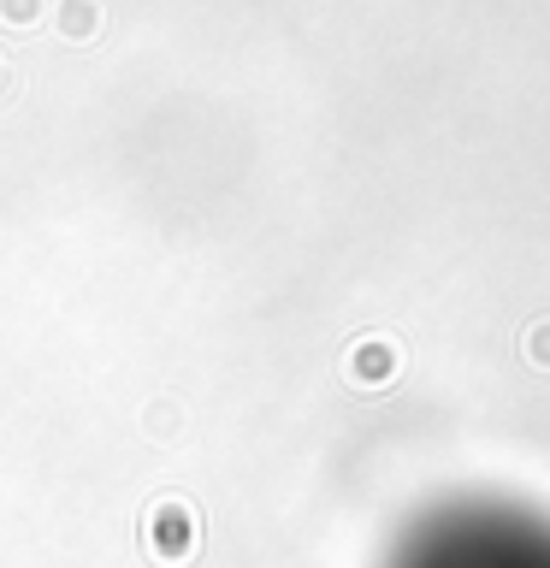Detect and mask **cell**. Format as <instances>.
Wrapping results in <instances>:
<instances>
[{"mask_svg":"<svg viewBox=\"0 0 550 568\" xmlns=\"http://www.w3.org/2000/svg\"><path fill=\"white\" fill-rule=\"evenodd\" d=\"M532 362H550V332H532Z\"/></svg>","mask_w":550,"mask_h":568,"instance_id":"obj_3","label":"cell"},{"mask_svg":"<svg viewBox=\"0 0 550 568\" xmlns=\"http://www.w3.org/2000/svg\"><path fill=\"white\" fill-rule=\"evenodd\" d=\"M0 18H12V24H30V18H35V0H0Z\"/></svg>","mask_w":550,"mask_h":568,"instance_id":"obj_2","label":"cell"},{"mask_svg":"<svg viewBox=\"0 0 550 568\" xmlns=\"http://www.w3.org/2000/svg\"><path fill=\"white\" fill-rule=\"evenodd\" d=\"M60 24H65V36H89L101 18H95V7H89V0H71V7L60 12Z\"/></svg>","mask_w":550,"mask_h":568,"instance_id":"obj_1","label":"cell"}]
</instances>
